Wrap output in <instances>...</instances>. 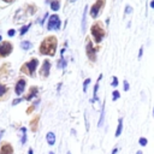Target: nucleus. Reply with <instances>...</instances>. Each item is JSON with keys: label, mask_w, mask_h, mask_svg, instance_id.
Returning <instances> with one entry per match:
<instances>
[{"label": "nucleus", "mask_w": 154, "mask_h": 154, "mask_svg": "<svg viewBox=\"0 0 154 154\" xmlns=\"http://www.w3.org/2000/svg\"><path fill=\"white\" fill-rule=\"evenodd\" d=\"M103 120H105V103H102V106H101V114H100V120H99V123H97V126L100 128V126H102V124H103Z\"/></svg>", "instance_id": "obj_18"}, {"label": "nucleus", "mask_w": 154, "mask_h": 154, "mask_svg": "<svg viewBox=\"0 0 154 154\" xmlns=\"http://www.w3.org/2000/svg\"><path fill=\"white\" fill-rule=\"evenodd\" d=\"M122 131H123V118H119V120H118V126H117V130H116L114 136H116V137L120 136Z\"/></svg>", "instance_id": "obj_17"}, {"label": "nucleus", "mask_w": 154, "mask_h": 154, "mask_svg": "<svg viewBox=\"0 0 154 154\" xmlns=\"http://www.w3.org/2000/svg\"><path fill=\"white\" fill-rule=\"evenodd\" d=\"M13 52V45L10 41H1L0 42V58H7L8 55H11V53Z\"/></svg>", "instance_id": "obj_4"}, {"label": "nucleus", "mask_w": 154, "mask_h": 154, "mask_svg": "<svg viewBox=\"0 0 154 154\" xmlns=\"http://www.w3.org/2000/svg\"><path fill=\"white\" fill-rule=\"evenodd\" d=\"M136 154H142V152H141V150H138V152H137Z\"/></svg>", "instance_id": "obj_39"}, {"label": "nucleus", "mask_w": 154, "mask_h": 154, "mask_svg": "<svg viewBox=\"0 0 154 154\" xmlns=\"http://www.w3.org/2000/svg\"><path fill=\"white\" fill-rule=\"evenodd\" d=\"M66 65H67V61H66V60H65V59H64V58L61 57V59H60V60L58 61V64H57L58 69H64V67H65Z\"/></svg>", "instance_id": "obj_22"}, {"label": "nucleus", "mask_w": 154, "mask_h": 154, "mask_svg": "<svg viewBox=\"0 0 154 154\" xmlns=\"http://www.w3.org/2000/svg\"><path fill=\"white\" fill-rule=\"evenodd\" d=\"M36 10H37V7L35 6V5H28L26 6V14H29V16H31V14H34L35 12H36Z\"/></svg>", "instance_id": "obj_20"}, {"label": "nucleus", "mask_w": 154, "mask_h": 154, "mask_svg": "<svg viewBox=\"0 0 154 154\" xmlns=\"http://www.w3.org/2000/svg\"><path fill=\"white\" fill-rule=\"evenodd\" d=\"M49 154H54V152H49Z\"/></svg>", "instance_id": "obj_40"}, {"label": "nucleus", "mask_w": 154, "mask_h": 154, "mask_svg": "<svg viewBox=\"0 0 154 154\" xmlns=\"http://www.w3.org/2000/svg\"><path fill=\"white\" fill-rule=\"evenodd\" d=\"M138 142H140V144H141L142 147H144V146H146V144L148 143V141H147V138H146V137H141Z\"/></svg>", "instance_id": "obj_29"}, {"label": "nucleus", "mask_w": 154, "mask_h": 154, "mask_svg": "<svg viewBox=\"0 0 154 154\" xmlns=\"http://www.w3.org/2000/svg\"><path fill=\"white\" fill-rule=\"evenodd\" d=\"M1 41H2V40H1V36H0V42H1Z\"/></svg>", "instance_id": "obj_41"}, {"label": "nucleus", "mask_w": 154, "mask_h": 154, "mask_svg": "<svg viewBox=\"0 0 154 154\" xmlns=\"http://www.w3.org/2000/svg\"><path fill=\"white\" fill-rule=\"evenodd\" d=\"M7 35H8L10 37H12V36H14V35H16V30H14V29H10V30L7 31Z\"/></svg>", "instance_id": "obj_31"}, {"label": "nucleus", "mask_w": 154, "mask_h": 154, "mask_svg": "<svg viewBox=\"0 0 154 154\" xmlns=\"http://www.w3.org/2000/svg\"><path fill=\"white\" fill-rule=\"evenodd\" d=\"M47 2H49L51 10L54 11V12L60 8V1H59V0H47Z\"/></svg>", "instance_id": "obj_16"}, {"label": "nucleus", "mask_w": 154, "mask_h": 154, "mask_svg": "<svg viewBox=\"0 0 154 154\" xmlns=\"http://www.w3.org/2000/svg\"><path fill=\"white\" fill-rule=\"evenodd\" d=\"M60 18L58 14H51L47 22V30L52 31V30H59L60 29Z\"/></svg>", "instance_id": "obj_5"}, {"label": "nucleus", "mask_w": 154, "mask_h": 154, "mask_svg": "<svg viewBox=\"0 0 154 154\" xmlns=\"http://www.w3.org/2000/svg\"><path fill=\"white\" fill-rule=\"evenodd\" d=\"M89 83H90V78H87V79L84 81V83H83V91H84V93H87V88H88Z\"/></svg>", "instance_id": "obj_27"}, {"label": "nucleus", "mask_w": 154, "mask_h": 154, "mask_svg": "<svg viewBox=\"0 0 154 154\" xmlns=\"http://www.w3.org/2000/svg\"><path fill=\"white\" fill-rule=\"evenodd\" d=\"M70 1H75V0H70Z\"/></svg>", "instance_id": "obj_44"}, {"label": "nucleus", "mask_w": 154, "mask_h": 154, "mask_svg": "<svg viewBox=\"0 0 154 154\" xmlns=\"http://www.w3.org/2000/svg\"><path fill=\"white\" fill-rule=\"evenodd\" d=\"M23 99H20V97H18V99H16V100H13V102H12V105L14 106V105H17V103H19L20 101H22Z\"/></svg>", "instance_id": "obj_34"}, {"label": "nucleus", "mask_w": 154, "mask_h": 154, "mask_svg": "<svg viewBox=\"0 0 154 154\" xmlns=\"http://www.w3.org/2000/svg\"><path fill=\"white\" fill-rule=\"evenodd\" d=\"M120 97V94H119V91L118 90H114L113 93H112V100L113 101H116L117 99H119Z\"/></svg>", "instance_id": "obj_26"}, {"label": "nucleus", "mask_w": 154, "mask_h": 154, "mask_svg": "<svg viewBox=\"0 0 154 154\" xmlns=\"http://www.w3.org/2000/svg\"><path fill=\"white\" fill-rule=\"evenodd\" d=\"M153 114H154V107H153Z\"/></svg>", "instance_id": "obj_42"}, {"label": "nucleus", "mask_w": 154, "mask_h": 154, "mask_svg": "<svg viewBox=\"0 0 154 154\" xmlns=\"http://www.w3.org/2000/svg\"><path fill=\"white\" fill-rule=\"evenodd\" d=\"M117 152H118V149H117V148H113V150H112V154H116Z\"/></svg>", "instance_id": "obj_36"}, {"label": "nucleus", "mask_w": 154, "mask_h": 154, "mask_svg": "<svg viewBox=\"0 0 154 154\" xmlns=\"http://www.w3.org/2000/svg\"><path fill=\"white\" fill-rule=\"evenodd\" d=\"M123 88H124V90H125V91H128V90H129V88H130V85H129V82H128V81H124V84H123Z\"/></svg>", "instance_id": "obj_32"}, {"label": "nucleus", "mask_w": 154, "mask_h": 154, "mask_svg": "<svg viewBox=\"0 0 154 154\" xmlns=\"http://www.w3.org/2000/svg\"><path fill=\"white\" fill-rule=\"evenodd\" d=\"M37 66H38V59L37 58H31L29 61L24 63L20 66V72L29 76V77H35V72H36Z\"/></svg>", "instance_id": "obj_2"}, {"label": "nucleus", "mask_w": 154, "mask_h": 154, "mask_svg": "<svg viewBox=\"0 0 154 154\" xmlns=\"http://www.w3.org/2000/svg\"><path fill=\"white\" fill-rule=\"evenodd\" d=\"M150 7H152V8H154V0H152V1H150Z\"/></svg>", "instance_id": "obj_37"}, {"label": "nucleus", "mask_w": 154, "mask_h": 154, "mask_svg": "<svg viewBox=\"0 0 154 154\" xmlns=\"http://www.w3.org/2000/svg\"><path fill=\"white\" fill-rule=\"evenodd\" d=\"M84 118H85V129H87V131L89 130V122H88V117H87V113L84 114Z\"/></svg>", "instance_id": "obj_33"}, {"label": "nucleus", "mask_w": 154, "mask_h": 154, "mask_svg": "<svg viewBox=\"0 0 154 154\" xmlns=\"http://www.w3.org/2000/svg\"><path fill=\"white\" fill-rule=\"evenodd\" d=\"M103 4H105V0H96V1L94 2V5H93L91 8H90V16H91L93 18H96V17L99 16L101 8L103 7Z\"/></svg>", "instance_id": "obj_8"}, {"label": "nucleus", "mask_w": 154, "mask_h": 154, "mask_svg": "<svg viewBox=\"0 0 154 154\" xmlns=\"http://www.w3.org/2000/svg\"><path fill=\"white\" fill-rule=\"evenodd\" d=\"M111 84H112V87H117V85H118V78H117L116 76L112 77V83H111Z\"/></svg>", "instance_id": "obj_30"}, {"label": "nucleus", "mask_w": 154, "mask_h": 154, "mask_svg": "<svg viewBox=\"0 0 154 154\" xmlns=\"http://www.w3.org/2000/svg\"><path fill=\"white\" fill-rule=\"evenodd\" d=\"M90 32H91V36H93V38L96 43H100L103 40V37L106 36V32H105V30H103V28L101 26L100 23H95L90 28Z\"/></svg>", "instance_id": "obj_3"}, {"label": "nucleus", "mask_w": 154, "mask_h": 154, "mask_svg": "<svg viewBox=\"0 0 154 154\" xmlns=\"http://www.w3.org/2000/svg\"><path fill=\"white\" fill-rule=\"evenodd\" d=\"M85 43H87L85 45V54H87V57L89 58L90 61H93V63L96 61V51H95L91 41L90 40H87Z\"/></svg>", "instance_id": "obj_7"}, {"label": "nucleus", "mask_w": 154, "mask_h": 154, "mask_svg": "<svg viewBox=\"0 0 154 154\" xmlns=\"http://www.w3.org/2000/svg\"><path fill=\"white\" fill-rule=\"evenodd\" d=\"M46 140H47V143H48L49 146H53V144L55 143V134L52 132V131L47 132V135H46Z\"/></svg>", "instance_id": "obj_15"}, {"label": "nucleus", "mask_w": 154, "mask_h": 154, "mask_svg": "<svg viewBox=\"0 0 154 154\" xmlns=\"http://www.w3.org/2000/svg\"><path fill=\"white\" fill-rule=\"evenodd\" d=\"M97 90H99V82H96V84L94 85V91H93V99H91V102L97 101Z\"/></svg>", "instance_id": "obj_21"}, {"label": "nucleus", "mask_w": 154, "mask_h": 154, "mask_svg": "<svg viewBox=\"0 0 154 154\" xmlns=\"http://www.w3.org/2000/svg\"><path fill=\"white\" fill-rule=\"evenodd\" d=\"M87 11H88V7L85 6L83 10V16H82V32L83 34L85 32V29H87Z\"/></svg>", "instance_id": "obj_14"}, {"label": "nucleus", "mask_w": 154, "mask_h": 154, "mask_svg": "<svg viewBox=\"0 0 154 154\" xmlns=\"http://www.w3.org/2000/svg\"><path fill=\"white\" fill-rule=\"evenodd\" d=\"M37 93H38V88H37L36 85H32V87L29 88V93H28L23 99H25L26 101H30L32 97H35V96L37 95Z\"/></svg>", "instance_id": "obj_12"}, {"label": "nucleus", "mask_w": 154, "mask_h": 154, "mask_svg": "<svg viewBox=\"0 0 154 154\" xmlns=\"http://www.w3.org/2000/svg\"><path fill=\"white\" fill-rule=\"evenodd\" d=\"M38 119H40V117L38 116H35L31 120H30V129H31V131H36L37 130V128H38Z\"/></svg>", "instance_id": "obj_13"}, {"label": "nucleus", "mask_w": 154, "mask_h": 154, "mask_svg": "<svg viewBox=\"0 0 154 154\" xmlns=\"http://www.w3.org/2000/svg\"><path fill=\"white\" fill-rule=\"evenodd\" d=\"M16 0H0V6H8L11 4H13Z\"/></svg>", "instance_id": "obj_25"}, {"label": "nucleus", "mask_w": 154, "mask_h": 154, "mask_svg": "<svg viewBox=\"0 0 154 154\" xmlns=\"http://www.w3.org/2000/svg\"><path fill=\"white\" fill-rule=\"evenodd\" d=\"M25 88H26V79L24 77H19L17 78L16 83H14V94L17 96H20L24 94L25 91Z\"/></svg>", "instance_id": "obj_6"}, {"label": "nucleus", "mask_w": 154, "mask_h": 154, "mask_svg": "<svg viewBox=\"0 0 154 154\" xmlns=\"http://www.w3.org/2000/svg\"><path fill=\"white\" fill-rule=\"evenodd\" d=\"M142 53H143V47H141V48H140V53H138V58H141V57H142Z\"/></svg>", "instance_id": "obj_35"}, {"label": "nucleus", "mask_w": 154, "mask_h": 154, "mask_svg": "<svg viewBox=\"0 0 154 154\" xmlns=\"http://www.w3.org/2000/svg\"><path fill=\"white\" fill-rule=\"evenodd\" d=\"M28 154H32V149H31V148L29 149V153H28Z\"/></svg>", "instance_id": "obj_38"}, {"label": "nucleus", "mask_w": 154, "mask_h": 154, "mask_svg": "<svg viewBox=\"0 0 154 154\" xmlns=\"http://www.w3.org/2000/svg\"><path fill=\"white\" fill-rule=\"evenodd\" d=\"M66 154H71V153H70V152H67V153H66Z\"/></svg>", "instance_id": "obj_43"}, {"label": "nucleus", "mask_w": 154, "mask_h": 154, "mask_svg": "<svg viewBox=\"0 0 154 154\" xmlns=\"http://www.w3.org/2000/svg\"><path fill=\"white\" fill-rule=\"evenodd\" d=\"M31 47H32V43L30 41H22L20 42V48L24 51H29Z\"/></svg>", "instance_id": "obj_19"}, {"label": "nucleus", "mask_w": 154, "mask_h": 154, "mask_svg": "<svg viewBox=\"0 0 154 154\" xmlns=\"http://www.w3.org/2000/svg\"><path fill=\"white\" fill-rule=\"evenodd\" d=\"M10 96V88L5 83H0V102L5 101Z\"/></svg>", "instance_id": "obj_11"}, {"label": "nucleus", "mask_w": 154, "mask_h": 154, "mask_svg": "<svg viewBox=\"0 0 154 154\" xmlns=\"http://www.w3.org/2000/svg\"><path fill=\"white\" fill-rule=\"evenodd\" d=\"M0 154H14L12 144L10 142H7V141L1 142V144H0Z\"/></svg>", "instance_id": "obj_10"}, {"label": "nucleus", "mask_w": 154, "mask_h": 154, "mask_svg": "<svg viewBox=\"0 0 154 154\" xmlns=\"http://www.w3.org/2000/svg\"><path fill=\"white\" fill-rule=\"evenodd\" d=\"M49 70H51V61L48 59H45L42 65H41V69L38 71L40 76L43 77V78H47L49 76Z\"/></svg>", "instance_id": "obj_9"}, {"label": "nucleus", "mask_w": 154, "mask_h": 154, "mask_svg": "<svg viewBox=\"0 0 154 154\" xmlns=\"http://www.w3.org/2000/svg\"><path fill=\"white\" fill-rule=\"evenodd\" d=\"M31 26V23H29V24H26V25H24V26H22L20 28V30H19V35H24V34H26V31L29 30V28Z\"/></svg>", "instance_id": "obj_23"}, {"label": "nucleus", "mask_w": 154, "mask_h": 154, "mask_svg": "<svg viewBox=\"0 0 154 154\" xmlns=\"http://www.w3.org/2000/svg\"><path fill=\"white\" fill-rule=\"evenodd\" d=\"M57 46H58V40L55 36H47L42 40L40 47H38V51H40V54L42 55H49V57H53L57 52Z\"/></svg>", "instance_id": "obj_1"}, {"label": "nucleus", "mask_w": 154, "mask_h": 154, "mask_svg": "<svg viewBox=\"0 0 154 154\" xmlns=\"http://www.w3.org/2000/svg\"><path fill=\"white\" fill-rule=\"evenodd\" d=\"M20 131H22V144H24L26 142V129L25 128H20Z\"/></svg>", "instance_id": "obj_24"}, {"label": "nucleus", "mask_w": 154, "mask_h": 154, "mask_svg": "<svg viewBox=\"0 0 154 154\" xmlns=\"http://www.w3.org/2000/svg\"><path fill=\"white\" fill-rule=\"evenodd\" d=\"M124 12H125V14H131V13H132V7H131L130 5H126Z\"/></svg>", "instance_id": "obj_28"}]
</instances>
